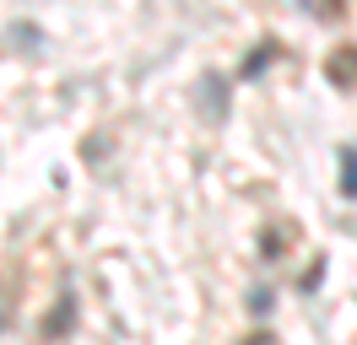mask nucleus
<instances>
[{
  "mask_svg": "<svg viewBox=\"0 0 357 345\" xmlns=\"http://www.w3.org/2000/svg\"><path fill=\"white\" fill-rule=\"evenodd\" d=\"M331 76H335V81H347V76H357V54H352V60H347V54H341V60H331Z\"/></svg>",
  "mask_w": 357,
  "mask_h": 345,
  "instance_id": "f03ea898",
  "label": "nucleus"
},
{
  "mask_svg": "<svg viewBox=\"0 0 357 345\" xmlns=\"http://www.w3.org/2000/svg\"><path fill=\"white\" fill-rule=\"evenodd\" d=\"M341 189L357 194V151H341Z\"/></svg>",
  "mask_w": 357,
  "mask_h": 345,
  "instance_id": "f257e3e1",
  "label": "nucleus"
}]
</instances>
